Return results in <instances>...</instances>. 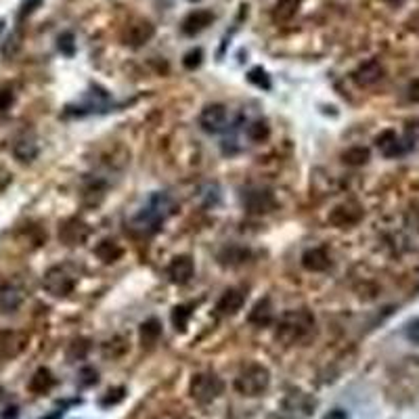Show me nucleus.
Instances as JSON below:
<instances>
[{"instance_id":"nucleus-1","label":"nucleus","mask_w":419,"mask_h":419,"mask_svg":"<svg viewBox=\"0 0 419 419\" xmlns=\"http://www.w3.org/2000/svg\"><path fill=\"white\" fill-rule=\"evenodd\" d=\"M174 212V201L168 193H162L157 191L153 193L147 203L139 210V214L132 218V229L134 231H141L145 235H151L160 229L166 218Z\"/></svg>"},{"instance_id":"nucleus-2","label":"nucleus","mask_w":419,"mask_h":419,"mask_svg":"<svg viewBox=\"0 0 419 419\" xmlns=\"http://www.w3.org/2000/svg\"><path fill=\"white\" fill-rule=\"evenodd\" d=\"M312 331H314V317L310 310H306V308L287 310L279 319L277 340L283 342L285 346L304 344L312 336Z\"/></svg>"},{"instance_id":"nucleus-3","label":"nucleus","mask_w":419,"mask_h":419,"mask_svg":"<svg viewBox=\"0 0 419 419\" xmlns=\"http://www.w3.org/2000/svg\"><path fill=\"white\" fill-rule=\"evenodd\" d=\"M233 386L241 396H260V394H265L271 386V374H269L267 367L252 362V365H245L243 369L237 374Z\"/></svg>"},{"instance_id":"nucleus-4","label":"nucleus","mask_w":419,"mask_h":419,"mask_svg":"<svg viewBox=\"0 0 419 419\" xmlns=\"http://www.w3.org/2000/svg\"><path fill=\"white\" fill-rule=\"evenodd\" d=\"M223 380L216 376V374H197L193 376L191 380V386H189V394L201 402V405H207L216 400L221 394H223Z\"/></svg>"},{"instance_id":"nucleus-5","label":"nucleus","mask_w":419,"mask_h":419,"mask_svg":"<svg viewBox=\"0 0 419 419\" xmlns=\"http://www.w3.org/2000/svg\"><path fill=\"white\" fill-rule=\"evenodd\" d=\"M42 287L50 294V296H57V298H63L68 294L74 292L76 287V281L74 277L63 269V267H50L44 277H42Z\"/></svg>"},{"instance_id":"nucleus-6","label":"nucleus","mask_w":419,"mask_h":419,"mask_svg":"<svg viewBox=\"0 0 419 419\" xmlns=\"http://www.w3.org/2000/svg\"><path fill=\"white\" fill-rule=\"evenodd\" d=\"M227 124H229V112L221 103L205 105L203 112L199 114V126L210 134L223 132L227 128Z\"/></svg>"},{"instance_id":"nucleus-7","label":"nucleus","mask_w":419,"mask_h":419,"mask_svg":"<svg viewBox=\"0 0 419 419\" xmlns=\"http://www.w3.org/2000/svg\"><path fill=\"white\" fill-rule=\"evenodd\" d=\"M243 205L249 214H267L275 207V197L267 189H252L243 195Z\"/></svg>"},{"instance_id":"nucleus-8","label":"nucleus","mask_w":419,"mask_h":419,"mask_svg":"<svg viewBox=\"0 0 419 419\" xmlns=\"http://www.w3.org/2000/svg\"><path fill=\"white\" fill-rule=\"evenodd\" d=\"M360 218H362V210L356 203H340L329 214V223L338 229L354 227L356 223H360Z\"/></svg>"},{"instance_id":"nucleus-9","label":"nucleus","mask_w":419,"mask_h":419,"mask_svg":"<svg viewBox=\"0 0 419 419\" xmlns=\"http://www.w3.org/2000/svg\"><path fill=\"white\" fill-rule=\"evenodd\" d=\"M214 21V13L212 11H207V9H197V11H191L183 23H181V32L185 36H195L199 32H203L207 25H212Z\"/></svg>"},{"instance_id":"nucleus-10","label":"nucleus","mask_w":419,"mask_h":419,"mask_svg":"<svg viewBox=\"0 0 419 419\" xmlns=\"http://www.w3.org/2000/svg\"><path fill=\"white\" fill-rule=\"evenodd\" d=\"M155 36V25L147 19H141V21H134L128 30H126V44L132 46V48H139L143 44H147L151 38Z\"/></svg>"},{"instance_id":"nucleus-11","label":"nucleus","mask_w":419,"mask_h":419,"mask_svg":"<svg viewBox=\"0 0 419 419\" xmlns=\"http://www.w3.org/2000/svg\"><path fill=\"white\" fill-rule=\"evenodd\" d=\"M302 267L310 273H323L331 267V258L323 247H310L302 254Z\"/></svg>"},{"instance_id":"nucleus-12","label":"nucleus","mask_w":419,"mask_h":419,"mask_svg":"<svg viewBox=\"0 0 419 419\" xmlns=\"http://www.w3.org/2000/svg\"><path fill=\"white\" fill-rule=\"evenodd\" d=\"M195 275V265H193V258L191 256H176L172 262H170V267H168V277L183 285V283H189L191 277Z\"/></svg>"},{"instance_id":"nucleus-13","label":"nucleus","mask_w":419,"mask_h":419,"mask_svg":"<svg viewBox=\"0 0 419 419\" xmlns=\"http://www.w3.org/2000/svg\"><path fill=\"white\" fill-rule=\"evenodd\" d=\"M382 76H384V68H382V63L376 61V59L365 61V63L358 65L356 72L352 74L354 82H356L358 86H365V88H367V86H374L376 82H380Z\"/></svg>"},{"instance_id":"nucleus-14","label":"nucleus","mask_w":419,"mask_h":419,"mask_svg":"<svg viewBox=\"0 0 419 419\" xmlns=\"http://www.w3.org/2000/svg\"><path fill=\"white\" fill-rule=\"evenodd\" d=\"M273 317H275V312H273V306H271V300L269 298H262L254 304V308L249 310L247 314V321L256 327H269L273 323Z\"/></svg>"},{"instance_id":"nucleus-15","label":"nucleus","mask_w":419,"mask_h":419,"mask_svg":"<svg viewBox=\"0 0 419 419\" xmlns=\"http://www.w3.org/2000/svg\"><path fill=\"white\" fill-rule=\"evenodd\" d=\"M243 304H245V292L237 289V287H231L221 296V300L216 304V310L221 314H235V312L241 310Z\"/></svg>"},{"instance_id":"nucleus-16","label":"nucleus","mask_w":419,"mask_h":419,"mask_svg":"<svg viewBox=\"0 0 419 419\" xmlns=\"http://www.w3.org/2000/svg\"><path fill=\"white\" fill-rule=\"evenodd\" d=\"M376 143H378L380 151H382L386 157H398V155H402V153L407 151L405 143H402V141L396 136V132H392V130L382 132V134L376 139Z\"/></svg>"},{"instance_id":"nucleus-17","label":"nucleus","mask_w":419,"mask_h":419,"mask_svg":"<svg viewBox=\"0 0 419 419\" xmlns=\"http://www.w3.org/2000/svg\"><path fill=\"white\" fill-rule=\"evenodd\" d=\"M302 0H277L273 7V21L275 23H287L296 17V13L300 11Z\"/></svg>"},{"instance_id":"nucleus-18","label":"nucleus","mask_w":419,"mask_h":419,"mask_svg":"<svg viewBox=\"0 0 419 419\" xmlns=\"http://www.w3.org/2000/svg\"><path fill=\"white\" fill-rule=\"evenodd\" d=\"M21 300H23V296L15 285H11V283L0 285V312H15L19 308Z\"/></svg>"},{"instance_id":"nucleus-19","label":"nucleus","mask_w":419,"mask_h":419,"mask_svg":"<svg viewBox=\"0 0 419 419\" xmlns=\"http://www.w3.org/2000/svg\"><path fill=\"white\" fill-rule=\"evenodd\" d=\"M94 254H96L99 260L105 262V265H112V262H116V260L122 256V247H120V243L114 241V239H103V241L96 243Z\"/></svg>"},{"instance_id":"nucleus-20","label":"nucleus","mask_w":419,"mask_h":419,"mask_svg":"<svg viewBox=\"0 0 419 419\" xmlns=\"http://www.w3.org/2000/svg\"><path fill=\"white\" fill-rule=\"evenodd\" d=\"M52 386H55V376H52L46 367H40L30 380V390L34 394H46Z\"/></svg>"},{"instance_id":"nucleus-21","label":"nucleus","mask_w":419,"mask_h":419,"mask_svg":"<svg viewBox=\"0 0 419 419\" xmlns=\"http://www.w3.org/2000/svg\"><path fill=\"white\" fill-rule=\"evenodd\" d=\"M247 258H249V252H247L245 247H239V245H229V247H225V249L218 254L221 265H225V267L243 265V262H247Z\"/></svg>"},{"instance_id":"nucleus-22","label":"nucleus","mask_w":419,"mask_h":419,"mask_svg":"<svg viewBox=\"0 0 419 419\" xmlns=\"http://www.w3.org/2000/svg\"><path fill=\"white\" fill-rule=\"evenodd\" d=\"M162 336V323L157 319H147L141 323V342L143 346H153Z\"/></svg>"},{"instance_id":"nucleus-23","label":"nucleus","mask_w":419,"mask_h":419,"mask_svg":"<svg viewBox=\"0 0 419 419\" xmlns=\"http://www.w3.org/2000/svg\"><path fill=\"white\" fill-rule=\"evenodd\" d=\"M13 155L17 157L19 162H32L34 157L38 155V145L32 139H19L13 145Z\"/></svg>"},{"instance_id":"nucleus-24","label":"nucleus","mask_w":419,"mask_h":419,"mask_svg":"<svg viewBox=\"0 0 419 419\" xmlns=\"http://www.w3.org/2000/svg\"><path fill=\"white\" fill-rule=\"evenodd\" d=\"M369 157H371V151L367 147H350L342 153V160L348 166H362L369 162Z\"/></svg>"},{"instance_id":"nucleus-25","label":"nucleus","mask_w":419,"mask_h":419,"mask_svg":"<svg viewBox=\"0 0 419 419\" xmlns=\"http://www.w3.org/2000/svg\"><path fill=\"white\" fill-rule=\"evenodd\" d=\"M193 306L191 304H178L172 308V325L176 331H185L187 325H189V319H191V310Z\"/></svg>"},{"instance_id":"nucleus-26","label":"nucleus","mask_w":419,"mask_h":419,"mask_svg":"<svg viewBox=\"0 0 419 419\" xmlns=\"http://www.w3.org/2000/svg\"><path fill=\"white\" fill-rule=\"evenodd\" d=\"M245 134H247L249 141H254V143H262V141H267V139H269L271 128H269V124H267L265 120H256V122H252V124L245 128Z\"/></svg>"},{"instance_id":"nucleus-27","label":"nucleus","mask_w":419,"mask_h":419,"mask_svg":"<svg viewBox=\"0 0 419 419\" xmlns=\"http://www.w3.org/2000/svg\"><path fill=\"white\" fill-rule=\"evenodd\" d=\"M247 80H249L254 86H258V88H265V90L271 88V78H269V74L262 70V68H252V70L247 72Z\"/></svg>"},{"instance_id":"nucleus-28","label":"nucleus","mask_w":419,"mask_h":419,"mask_svg":"<svg viewBox=\"0 0 419 419\" xmlns=\"http://www.w3.org/2000/svg\"><path fill=\"white\" fill-rule=\"evenodd\" d=\"M57 46H59V50L63 52V55L72 57L74 52H76V38H74V34L72 32H63L59 36V40H57Z\"/></svg>"},{"instance_id":"nucleus-29","label":"nucleus","mask_w":419,"mask_h":419,"mask_svg":"<svg viewBox=\"0 0 419 419\" xmlns=\"http://www.w3.org/2000/svg\"><path fill=\"white\" fill-rule=\"evenodd\" d=\"M19 48H21V38H19V34H11V36L7 38V42L3 44V57H7V59L15 57Z\"/></svg>"},{"instance_id":"nucleus-30","label":"nucleus","mask_w":419,"mask_h":419,"mask_svg":"<svg viewBox=\"0 0 419 419\" xmlns=\"http://www.w3.org/2000/svg\"><path fill=\"white\" fill-rule=\"evenodd\" d=\"M201 59H203L201 48H193V50H189L187 55L183 57V65H185L187 70H195V68L201 65Z\"/></svg>"},{"instance_id":"nucleus-31","label":"nucleus","mask_w":419,"mask_h":419,"mask_svg":"<svg viewBox=\"0 0 419 419\" xmlns=\"http://www.w3.org/2000/svg\"><path fill=\"white\" fill-rule=\"evenodd\" d=\"M42 5V0H23L21 7H19V13H17V19L23 21L25 17H30L38 7Z\"/></svg>"},{"instance_id":"nucleus-32","label":"nucleus","mask_w":419,"mask_h":419,"mask_svg":"<svg viewBox=\"0 0 419 419\" xmlns=\"http://www.w3.org/2000/svg\"><path fill=\"white\" fill-rule=\"evenodd\" d=\"M88 352V344L84 342V340H78V342H74L72 344V348H70V352H68V356H70V360L74 362V360H78V358H84V354Z\"/></svg>"},{"instance_id":"nucleus-33","label":"nucleus","mask_w":419,"mask_h":419,"mask_svg":"<svg viewBox=\"0 0 419 419\" xmlns=\"http://www.w3.org/2000/svg\"><path fill=\"white\" fill-rule=\"evenodd\" d=\"M15 101V94L11 88H0V112H7Z\"/></svg>"},{"instance_id":"nucleus-34","label":"nucleus","mask_w":419,"mask_h":419,"mask_svg":"<svg viewBox=\"0 0 419 419\" xmlns=\"http://www.w3.org/2000/svg\"><path fill=\"white\" fill-rule=\"evenodd\" d=\"M405 336H407V340H409V342H413V344H417V346H419V319H413V321L407 325Z\"/></svg>"},{"instance_id":"nucleus-35","label":"nucleus","mask_w":419,"mask_h":419,"mask_svg":"<svg viewBox=\"0 0 419 419\" xmlns=\"http://www.w3.org/2000/svg\"><path fill=\"white\" fill-rule=\"evenodd\" d=\"M80 382L84 384V386H92V384H96L99 382V374L92 369V367H84V369L80 371Z\"/></svg>"},{"instance_id":"nucleus-36","label":"nucleus","mask_w":419,"mask_h":419,"mask_svg":"<svg viewBox=\"0 0 419 419\" xmlns=\"http://www.w3.org/2000/svg\"><path fill=\"white\" fill-rule=\"evenodd\" d=\"M323 419H348V413L344 409H334V411L325 413Z\"/></svg>"},{"instance_id":"nucleus-37","label":"nucleus","mask_w":419,"mask_h":419,"mask_svg":"<svg viewBox=\"0 0 419 419\" xmlns=\"http://www.w3.org/2000/svg\"><path fill=\"white\" fill-rule=\"evenodd\" d=\"M17 417V407H9L7 413H3V419H15Z\"/></svg>"},{"instance_id":"nucleus-38","label":"nucleus","mask_w":419,"mask_h":419,"mask_svg":"<svg viewBox=\"0 0 419 419\" xmlns=\"http://www.w3.org/2000/svg\"><path fill=\"white\" fill-rule=\"evenodd\" d=\"M388 3H390V5H402L405 0H388Z\"/></svg>"},{"instance_id":"nucleus-39","label":"nucleus","mask_w":419,"mask_h":419,"mask_svg":"<svg viewBox=\"0 0 419 419\" xmlns=\"http://www.w3.org/2000/svg\"><path fill=\"white\" fill-rule=\"evenodd\" d=\"M3 28H5V21H3V19H0V32H3Z\"/></svg>"},{"instance_id":"nucleus-40","label":"nucleus","mask_w":419,"mask_h":419,"mask_svg":"<svg viewBox=\"0 0 419 419\" xmlns=\"http://www.w3.org/2000/svg\"><path fill=\"white\" fill-rule=\"evenodd\" d=\"M191 3H197V0H191Z\"/></svg>"},{"instance_id":"nucleus-41","label":"nucleus","mask_w":419,"mask_h":419,"mask_svg":"<svg viewBox=\"0 0 419 419\" xmlns=\"http://www.w3.org/2000/svg\"><path fill=\"white\" fill-rule=\"evenodd\" d=\"M0 392H3V390H0Z\"/></svg>"}]
</instances>
